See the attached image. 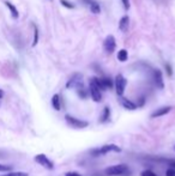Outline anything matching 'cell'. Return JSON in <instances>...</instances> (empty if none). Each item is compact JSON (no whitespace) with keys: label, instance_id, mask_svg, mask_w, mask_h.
Segmentation results:
<instances>
[{"label":"cell","instance_id":"cell-14","mask_svg":"<svg viewBox=\"0 0 175 176\" xmlns=\"http://www.w3.org/2000/svg\"><path fill=\"white\" fill-rule=\"evenodd\" d=\"M52 106H53V108L55 110H60L61 109V100H60V96L58 95V94H55L52 97Z\"/></svg>","mask_w":175,"mask_h":176},{"label":"cell","instance_id":"cell-5","mask_svg":"<svg viewBox=\"0 0 175 176\" xmlns=\"http://www.w3.org/2000/svg\"><path fill=\"white\" fill-rule=\"evenodd\" d=\"M35 162L39 163L40 165H42L43 168H46V169H48V170H52L54 168L53 162H52L46 155H43V153L35 156Z\"/></svg>","mask_w":175,"mask_h":176},{"label":"cell","instance_id":"cell-1","mask_svg":"<svg viewBox=\"0 0 175 176\" xmlns=\"http://www.w3.org/2000/svg\"><path fill=\"white\" fill-rule=\"evenodd\" d=\"M104 171H106V174L108 176H119V175H125V174L130 173V169H128L127 165H125V164H118V165L109 167Z\"/></svg>","mask_w":175,"mask_h":176},{"label":"cell","instance_id":"cell-27","mask_svg":"<svg viewBox=\"0 0 175 176\" xmlns=\"http://www.w3.org/2000/svg\"><path fill=\"white\" fill-rule=\"evenodd\" d=\"M3 97H4V91L0 90V98H3Z\"/></svg>","mask_w":175,"mask_h":176},{"label":"cell","instance_id":"cell-24","mask_svg":"<svg viewBox=\"0 0 175 176\" xmlns=\"http://www.w3.org/2000/svg\"><path fill=\"white\" fill-rule=\"evenodd\" d=\"M122 4H124V7L126 8V10H128L130 8V0H121Z\"/></svg>","mask_w":175,"mask_h":176},{"label":"cell","instance_id":"cell-19","mask_svg":"<svg viewBox=\"0 0 175 176\" xmlns=\"http://www.w3.org/2000/svg\"><path fill=\"white\" fill-rule=\"evenodd\" d=\"M3 176H28L27 173H23V171H10L7 173L6 175H3Z\"/></svg>","mask_w":175,"mask_h":176},{"label":"cell","instance_id":"cell-16","mask_svg":"<svg viewBox=\"0 0 175 176\" xmlns=\"http://www.w3.org/2000/svg\"><path fill=\"white\" fill-rule=\"evenodd\" d=\"M128 59V53L126 49H120L119 53H118V60L121 61V62H125V61Z\"/></svg>","mask_w":175,"mask_h":176},{"label":"cell","instance_id":"cell-8","mask_svg":"<svg viewBox=\"0 0 175 176\" xmlns=\"http://www.w3.org/2000/svg\"><path fill=\"white\" fill-rule=\"evenodd\" d=\"M115 47H116V42H115V39L113 35H109L107 36V39L103 42V48L106 50L107 54H112L115 50Z\"/></svg>","mask_w":175,"mask_h":176},{"label":"cell","instance_id":"cell-11","mask_svg":"<svg viewBox=\"0 0 175 176\" xmlns=\"http://www.w3.org/2000/svg\"><path fill=\"white\" fill-rule=\"evenodd\" d=\"M84 1L89 4V6H90V11H91L93 13L98 14L100 12H101V7H100V5H98L95 0H84Z\"/></svg>","mask_w":175,"mask_h":176},{"label":"cell","instance_id":"cell-7","mask_svg":"<svg viewBox=\"0 0 175 176\" xmlns=\"http://www.w3.org/2000/svg\"><path fill=\"white\" fill-rule=\"evenodd\" d=\"M90 95H91V98L94 100L95 102H101L102 101V94L101 90L98 89V86L95 84V81L93 79H90Z\"/></svg>","mask_w":175,"mask_h":176},{"label":"cell","instance_id":"cell-23","mask_svg":"<svg viewBox=\"0 0 175 176\" xmlns=\"http://www.w3.org/2000/svg\"><path fill=\"white\" fill-rule=\"evenodd\" d=\"M166 176H175V169H168L166 171Z\"/></svg>","mask_w":175,"mask_h":176},{"label":"cell","instance_id":"cell-25","mask_svg":"<svg viewBox=\"0 0 175 176\" xmlns=\"http://www.w3.org/2000/svg\"><path fill=\"white\" fill-rule=\"evenodd\" d=\"M166 70H167V72H168V75H172L173 72H172V67H170V65H169V64L166 65Z\"/></svg>","mask_w":175,"mask_h":176},{"label":"cell","instance_id":"cell-6","mask_svg":"<svg viewBox=\"0 0 175 176\" xmlns=\"http://www.w3.org/2000/svg\"><path fill=\"white\" fill-rule=\"evenodd\" d=\"M83 86V75L79 73H76L74 75L71 77V79L67 81L66 84V88H74V89H79Z\"/></svg>","mask_w":175,"mask_h":176},{"label":"cell","instance_id":"cell-10","mask_svg":"<svg viewBox=\"0 0 175 176\" xmlns=\"http://www.w3.org/2000/svg\"><path fill=\"white\" fill-rule=\"evenodd\" d=\"M128 28H130V18H128V16H124L119 22V29L122 33H126L128 31Z\"/></svg>","mask_w":175,"mask_h":176},{"label":"cell","instance_id":"cell-4","mask_svg":"<svg viewBox=\"0 0 175 176\" xmlns=\"http://www.w3.org/2000/svg\"><path fill=\"white\" fill-rule=\"evenodd\" d=\"M126 85H127V80L125 79V77L122 75H116V78H115V88H116V94L120 97H122V95H124Z\"/></svg>","mask_w":175,"mask_h":176},{"label":"cell","instance_id":"cell-12","mask_svg":"<svg viewBox=\"0 0 175 176\" xmlns=\"http://www.w3.org/2000/svg\"><path fill=\"white\" fill-rule=\"evenodd\" d=\"M170 110H172L170 107H162V108H158L157 110H155V111L151 114V117H160V116L166 115V114H168Z\"/></svg>","mask_w":175,"mask_h":176},{"label":"cell","instance_id":"cell-13","mask_svg":"<svg viewBox=\"0 0 175 176\" xmlns=\"http://www.w3.org/2000/svg\"><path fill=\"white\" fill-rule=\"evenodd\" d=\"M121 104L124 106V108L126 109H130V110H135V109H137V104H135L133 102L128 101L127 98H125V97H121Z\"/></svg>","mask_w":175,"mask_h":176},{"label":"cell","instance_id":"cell-17","mask_svg":"<svg viewBox=\"0 0 175 176\" xmlns=\"http://www.w3.org/2000/svg\"><path fill=\"white\" fill-rule=\"evenodd\" d=\"M109 116H110V109L108 107H104L103 109V114H102V119L101 122H107L109 120Z\"/></svg>","mask_w":175,"mask_h":176},{"label":"cell","instance_id":"cell-20","mask_svg":"<svg viewBox=\"0 0 175 176\" xmlns=\"http://www.w3.org/2000/svg\"><path fill=\"white\" fill-rule=\"evenodd\" d=\"M39 42V29L34 27V42H33V47H35Z\"/></svg>","mask_w":175,"mask_h":176},{"label":"cell","instance_id":"cell-26","mask_svg":"<svg viewBox=\"0 0 175 176\" xmlns=\"http://www.w3.org/2000/svg\"><path fill=\"white\" fill-rule=\"evenodd\" d=\"M65 176H81L79 174H77V173H67Z\"/></svg>","mask_w":175,"mask_h":176},{"label":"cell","instance_id":"cell-21","mask_svg":"<svg viewBox=\"0 0 175 176\" xmlns=\"http://www.w3.org/2000/svg\"><path fill=\"white\" fill-rule=\"evenodd\" d=\"M60 3L64 5V6L66 7V8H73L74 5L72 4V3H70V1H67V0H60Z\"/></svg>","mask_w":175,"mask_h":176},{"label":"cell","instance_id":"cell-15","mask_svg":"<svg viewBox=\"0 0 175 176\" xmlns=\"http://www.w3.org/2000/svg\"><path fill=\"white\" fill-rule=\"evenodd\" d=\"M5 5L7 6V8L11 11V14H12V17H13L14 19H17L18 17H19V13H18V10L16 8L13 4H11L10 1H5Z\"/></svg>","mask_w":175,"mask_h":176},{"label":"cell","instance_id":"cell-18","mask_svg":"<svg viewBox=\"0 0 175 176\" xmlns=\"http://www.w3.org/2000/svg\"><path fill=\"white\" fill-rule=\"evenodd\" d=\"M11 170H12V165L0 164V173H10Z\"/></svg>","mask_w":175,"mask_h":176},{"label":"cell","instance_id":"cell-2","mask_svg":"<svg viewBox=\"0 0 175 176\" xmlns=\"http://www.w3.org/2000/svg\"><path fill=\"white\" fill-rule=\"evenodd\" d=\"M121 149L119 146H116L114 144H109V145H104L102 146L101 149H96L93 151L95 156H102V155H106L108 152H120Z\"/></svg>","mask_w":175,"mask_h":176},{"label":"cell","instance_id":"cell-9","mask_svg":"<svg viewBox=\"0 0 175 176\" xmlns=\"http://www.w3.org/2000/svg\"><path fill=\"white\" fill-rule=\"evenodd\" d=\"M154 80H155V84L157 88L163 89L164 84H163V78H162V73L160 70H155L154 71Z\"/></svg>","mask_w":175,"mask_h":176},{"label":"cell","instance_id":"cell-28","mask_svg":"<svg viewBox=\"0 0 175 176\" xmlns=\"http://www.w3.org/2000/svg\"><path fill=\"white\" fill-rule=\"evenodd\" d=\"M170 164H172V167H174V168H175V162H172Z\"/></svg>","mask_w":175,"mask_h":176},{"label":"cell","instance_id":"cell-3","mask_svg":"<svg viewBox=\"0 0 175 176\" xmlns=\"http://www.w3.org/2000/svg\"><path fill=\"white\" fill-rule=\"evenodd\" d=\"M65 120H66V122H67L71 127H74V128H85V127H88V125H89L88 121L79 120V119H77V117L71 115L65 116Z\"/></svg>","mask_w":175,"mask_h":176},{"label":"cell","instance_id":"cell-22","mask_svg":"<svg viewBox=\"0 0 175 176\" xmlns=\"http://www.w3.org/2000/svg\"><path fill=\"white\" fill-rule=\"evenodd\" d=\"M141 176H157V175H156L154 171H151V170H145V171L141 173Z\"/></svg>","mask_w":175,"mask_h":176}]
</instances>
